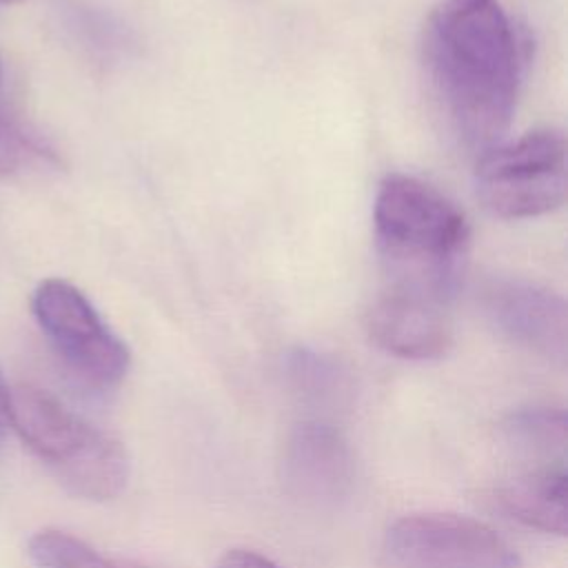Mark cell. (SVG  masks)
<instances>
[{
  "label": "cell",
  "instance_id": "1",
  "mask_svg": "<svg viewBox=\"0 0 568 568\" xmlns=\"http://www.w3.org/2000/svg\"><path fill=\"white\" fill-rule=\"evenodd\" d=\"M424 69L455 135L481 153L508 129L521 44L497 0H444L424 29Z\"/></svg>",
  "mask_w": 568,
  "mask_h": 568
},
{
  "label": "cell",
  "instance_id": "2",
  "mask_svg": "<svg viewBox=\"0 0 568 568\" xmlns=\"http://www.w3.org/2000/svg\"><path fill=\"white\" fill-rule=\"evenodd\" d=\"M373 231L386 286L450 304L468 244V222L455 202L419 178L390 173L375 193Z\"/></svg>",
  "mask_w": 568,
  "mask_h": 568
},
{
  "label": "cell",
  "instance_id": "3",
  "mask_svg": "<svg viewBox=\"0 0 568 568\" xmlns=\"http://www.w3.org/2000/svg\"><path fill=\"white\" fill-rule=\"evenodd\" d=\"M7 424L71 495L115 499L129 484L131 462L120 439L93 426L38 386H9Z\"/></svg>",
  "mask_w": 568,
  "mask_h": 568
},
{
  "label": "cell",
  "instance_id": "4",
  "mask_svg": "<svg viewBox=\"0 0 568 568\" xmlns=\"http://www.w3.org/2000/svg\"><path fill=\"white\" fill-rule=\"evenodd\" d=\"M566 166L564 133L555 129L530 131L513 142L493 144L479 155L475 191L497 217H537L564 204Z\"/></svg>",
  "mask_w": 568,
  "mask_h": 568
},
{
  "label": "cell",
  "instance_id": "5",
  "mask_svg": "<svg viewBox=\"0 0 568 568\" xmlns=\"http://www.w3.org/2000/svg\"><path fill=\"white\" fill-rule=\"evenodd\" d=\"M33 315L64 366L93 388L118 386L129 371L126 344L104 324L87 295L51 277L33 293Z\"/></svg>",
  "mask_w": 568,
  "mask_h": 568
},
{
  "label": "cell",
  "instance_id": "6",
  "mask_svg": "<svg viewBox=\"0 0 568 568\" xmlns=\"http://www.w3.org/2000/svg\"><path fill=\"white\" fill-rule=\"evenodd\" d=\"M388 568H521L517 550L488 524L455 513H413L384 535Z\"/></svg>",
  "mask_w": 568,
  "mask_h": 568
},
{
  "label": "cell",
  "instance_id": "7",
  "mask_svg": "<svg viewBox=\"0 0 568 568\" xmlns=\"http://www.w3.org/2000/svg\"><path fill=\"white\" fill-rule=\"evenodd\" d=\"M282 479L286 490L308 506H335L355 481V457L344 433L328 419L295 424L284 442Z\"/></svg>",
  "mask_w": 568,
  "mask_h": 568
},
{
  "label": "cell",
  "instance_id": "8",
  "mask_svg": "<svg viewBox=\"0 0 568 568\" xmlns=\"http://www.w3.org/2000/svg\"><path fill=\"white\" fill-rule=\"evenodd\" d=\"M486 317L508 342L546 359L566 362L568 311L561 295L526 282L493 280L481 295Z\"/></svg>",
  "mask_w": 568,
  "mask_h": 568
},
{
  "label": "cell",
  "instance_id": "9",
  "mask_svg": "<svg viewBox=\"0 0 568 568\" xmlns=\"http://www.w3.org/2000/svg\"><path fill=\"white\" fill-rule=\"evenodd\" d=\"M366 328L382 351L404 359H437L453 344L448 302L397 286L377 295Z\"/></svg>",
  "mask_w": 568,
  "mask_h": 568
},
{
  "label": "cell",
  "instance_id": "10",
  "mask_svg": "<svg viewBox=\"0 0 568 568\" xmlns=\"http://www.w3.org/2000/svg\"><path fill=\"white\" fill-rule=\"evenodd\" d=\"M493 506L521 526L548 535H566L568 528V475L564 464L528 468L490 490Z\"/></svg>",
  "mask_w": 568,
  "mask_h": 568
},
{
  "label": "cell",
  "instance_id": "11",
  "mask_svg": "<svg viewBox=\"0 0 568 568\" xmlns=\"http://www.w3.org/2000/svg\"><path fill=\"white\" fill-rule=\"evenodd\" d=\"M284 373L293 393L317 408H337L353 393V377L346 364L324 351L293 348L284 359Z\"/></svg>",
  "mask_w": 568,
  "mask_h": 568
},
{
  "label": "cell",
  "instance_id": "12",
  "mask_svg": "<svg viewBox=\"0 0 568 568\" xmlns=\"http://www.w3.org/2000/svg\"><path fill=\"white\" fill-rule=\"evenodd\" d=\"M506 442L526 457L566 459L568 422L564 408L530 406L515 410L504 422Z\"/></svg>",
  "mask_w": 568,
  "mask_h": 568
},
{
  "label": "cell",
  "instance_id": "13",
  "mask_svg": "<svg viewBox=\"0 0 568 568\" xmlns=\"http://www.w3.org/2000/svg\"><path fill=\"white\" fill-rule=\"evenodd\" d=\"M27 555L36 568H153L133 559L104 555L84 539L58 528L33 532L27 541Z\"/></svg>",
  "mask_w": 568,
  "mask_h": 568
},
{
  "label": "cell",
  "instance_id": "14",
  "mask_svg": "<svg viewBox=\"0 0 568 568\" xmlns=\"http://www.w3.org/2000/svg\"><path fill=\"white\" fill-rule=\"evenodd\" d=\"M44 151L36 146L20 129L0 115V173H13L29 160L42 158Z\"/></svg>",
  "mask_w": 568,
  "mask_h": 568
},
{
  "label": "cell",
  "instance_id": "15",
  "mask_svg": "<svg viewBox=\"0 0 568 568\" xmlns=\"http://www.w3.org/2000/svg\"><path fill=\"white\" fill-rule=\"evenodd\" d=\"M215 568H282L280 564H275L273 559L264 557L257 550L251 548H231L226 550L220 561L215 564Z\"/></svg>",
  "mask_w": 568,
  "mask_h": 568
},
{
  "label": "cell",
  "instance_id": "16",
  "mask_svg": "<svg viewBox=\"0 0 568 568\" xmlns=\"http://www.w3.org/2000/svg\"><path fill=\"white\" fill-rule=\"evenodd\" d=\"M7 399H9V384L4 382L2 373H0V446L4 444L9 424H7Z\"/></svg>",
  "mask_w": 568,
  "mask_h": 568
},
{
  "label": "cell",
  "instance_id": "17",
  "mask_svg": "<svg viewBox=\"0 0 568 568\" xmlns=\"http://www.w3.org/2000/svg\"><path fill=\"white\" fill-rule=\"evenodd\" d=\"M13 2H20V0H0V4H13Z\"/></svg>",
  "mask_w": 568,
  "mask_h": 568
},
{
  "label": "cell",
  "instance_id": "18",
  "mask_svg": "<svg viewBox=\"0 0 568 568\" xmlns=\"http://www.w3.org/2000/svg\"><path fill=\"white\" fill-rule=\"evenodd\" d=\"M0 89H2V62H0Z\"/></svg>",
  "mask_w": 568,
  "mask_h": 568
}]
</instances>
